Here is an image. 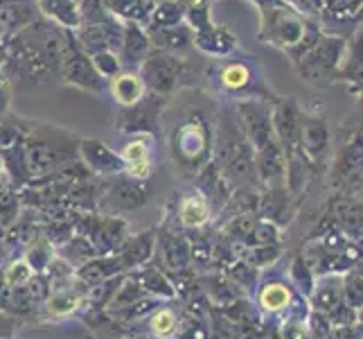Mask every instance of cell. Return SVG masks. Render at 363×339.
Returning a JSON list of instances; mask_svg holds the SVG:
<instances>
[{
  "label": "cell",
  "instance_id": "obj_1",
  "mask_svg": "<svg viewBox=\"0 0 363 339\" xmlns=\"http://www.w3.org/2000/svg\"><path fill=\"white\" fill-rule=\"evenodd\" d=\"M66 48V30L45 18L34 21L7 39L5 75L14 84H48L59 80L61 59Z\"/></svg>",
  "mask_w": 363,
  "mask_h": 339
},
{
  "label": "cell",
  "instance_id": "obj_2",
  "mask_svg": "<svg viewBox=\"0 0 363 339\" xmlns=\"http://www.w3.org/2000/svg\"><path fill=\"white\" fill-rule=\"evenodd\" d=\"M235 116L253 152V172L255 183L264 190H280L286 188V166L284 152L278 143L271 122V102L262 99H237L233 102Z\"/></svg>",
  "mask_w": 363,
  "mask_h": 339
},
{
  "label": "cell",
  "instance_id": "obj_3",
  "mask_svg": "<svg viewBox=\"0 0 363 339\" xmlns=\"http://www.w3.org/2000/svg\"><path fill=\"white\" fill-rule=\"evenodd\" d=\"M79 141L77 134L64 127L50 124L43 120L23 118V141L21 156L30 181L45 179L50 174L72 166L79 161Z\"/></svg>",
  "mask_w": 363,
  "mask_h": 339
},
{
  "label": "cell",
  "instance_id": "obj_4",
  "mask_svg": "<svg viewBox=\"0 0 363 339\" xmlns=\"http://www.w3.org/2000/svg\"><path fill=\"white\" fill-rule=\"evenodd\" d=\"M215 166L226 174V179L235 185L255 183L253 172V152L235 116V109L223 107L215 113V141H212V158Z\"/></svg>",
  "mask_w": 363,
  "mask_h": 339
},
{
  "label": "cell",
  "instance_id": "obj_5",
  "mask_svg": "<svg viewBox=\"0 0 363 339\" xmlns=\"http://www.w3.org/2000/svg\"><path fill=\"white\" fill-rule=\"evenodd\" d=\"M212 141H215V118L203 109H190L183 113L169 136V149L177 168L196 177L199 170L206 168L212 158Z\"/></svg>",
  "mask_w": 363,
  "mask_h": 339
},
{
  "label": "cell",
  "instance_id": "obj_6",
  "mask_svg": "<svg viewBox=\"0 0 363 339\" xmlns=\"http://www.w3.org/2000/svg\"><path fill=\"white\" fill-rule=\"evenodd\" d=\"M210 84L217 93L237 99H262V102H275V95L262 72V64L255 57L230 55L226 59H217V64L208 68Z\"/></svg>",
  "mask_w": 363,
  "mask_h": 339
},
{
  "label": "cell",
  "instance_id": "obj_7",
  "mask_svg": "<svg viewBox=\"0 0 363 339\" xmlns=\"http://www.w3.org/2000/svg\"><path fill=\"white\" fill-rule=\"evenodd\" d=\"M246 3H253L259 11L257 39L264 45L282 50L284 55L291 53L318 23L305 18L286 0H246Z\"/></svg>",
  "mask_w": 363,
  "mask_h": 339
},
{
  "label": "cell",
  "instance_id": "obj_8",
  "mask_svg": "<svg viewBox=\"0 0 363 339\" xmlns=\"http://www.w3.org/2000/svg\"><path fill=\"white\" fill-rule=\"evenodd\" d=\"M345 43L347 34H334L320 28L316 39L294 64L300 80L314 89H328L339 82V66L345 53Z\"/></svg>",
  "mask_w": 363,
  "mask_h": 339
},
{
  "label": "cell",
  "instance_id": "obj_9",
  "mask_svg": "<svg viewBox=\"0 0 363 339\" xmlns=\"http://www.w3.org/2000/svg\"><path fill=\"white\" fill-rule=\"evenodd\" d=\"M138 72H140V77L147 86V93L169 99L185 84L187 61L181 55L154 48L149 57L138 66Z\"/></svg>",
  "mask_w": 363,
  "mask_h": 339
},
{
  "label": "cell",
  "instance_id": "obj_10",
  "mask_svg": "<svg viewBox=\"0 0 363 339\" xmlns=\"http://www.w3.org/2000/svg\"><path fill=\"white\" fill-rule=\"evenodd\" d=\"M104 188L99 190L97 199V210L102 215L120 217L122 212H131L145 206L152 197V188L149 181H138L127 174H118V177L104 179Z\"/></svg>",
  "mask_w": 363,
  "mask_h": 339
},
{
  "label": "cell",
  "instance_id": "obj_11",
  "mask_svg": "<svg viewBox=\"0 0 363 339\" xmlns=\"http://www.w3.org/2000/svg\"><path fill=\"white\" fill-rule=\"evenodd\" d=\"M59 82H64L68 86H77L82 91H91L97 95L108 91V82L99 77V72L93 68L91 57L84 53V48L74 39L72 30H66V48H64V59H61Z\"/></svg>",
  "mask_w": 363,
  "mask_h": 339
},
{
  "label": "cell",
  "instance_id": "obj_12",
  "mask_svg": "<svg viewBox=\"0 0 363 339\" xmlns=\"http://www.w3.org/2000/svg\"><path fill=\"white\" fill-rule=\"evenodd\" d=\"M169 99L154 93H147L140 102L120 109L116 116V129L127 136H152L160 134V116Z\"/></svg>",
  "mask_w": 363,
  "mask_h": 339
},
{
  "label": "cell",
  "instance_id": "obj_13",
  "mask_svg": "<svg viewBox=\"0 0 363 339\" xmlns=\"http://www.w3.org/2000/svg\"><path fill=\"white\" fill-rule=\"evenodd\" d=\"M74 39L79 41L86 55L102 53V50H111V53H120L122 48V34H124V23L111 16L104 11L102 16L84 21L77 30H72Z\"/></svg>",
  "mask_w": 363,
  "mask_h": 339
},
{
  "label": "cell",
  "instance_id": "obj_14",
  "mask_svg": "<svg viewBox=\"0 0 363 339\" xmlns=\"http://www.w3.org/2000/svg\"><path fill=\"white\" fill-rule=\"evenodd\" d=\"M300 152L316 172H320L330 161L332 152V134L323 113L303 111V124H300Z\"/></svg>",
  "mask_w": 363,
  "mask_h": 339
},
{
  "label": "cell",
  "instance_id": "obj_15",
  "mask_svg": "<svg viewBox=\"0 0 363 339\" xmlns=\"http://www.w3.org/2000/svg\"><path fill=\"white\" fill-rule=\"evenodd\" d=\"M158 258L156 267H160L167 276L172 274L174 279H185L192 274V260H190V242L179 231H172L167 226H162L156 231V254Z\"/></svg>",
  "mask_w": 363,
  "mask_h": 339
},
{
  "label": "cell",
  "instance_id": "obj_16",
  "mask_svg": "<svg viewBox=\"0 0 363 339\" xmlns=\"http://www.w3.org/2000/svg\"><path fill=\"white\" fill-rule=\"evenodd\" d=\"M79 161L84 163V168L89 170L93 177L99 179H111L124 174V163L122 156L116 149H111L97 138H82L79 141Z\"/></svg>",
  "mask_w": 363,
  "mask_h": 339
},
{
  "label": "cell",
  "instance_id": "obj_17",
  "mask_svg": "<svg viewBox=\"0 0 363 339\" xmlns=\"http://www.w3.org/2000/svg\"><path fill=\"white\" fill-rule=\"evenodd\" d=\"M124 163V174L138 181H149L154 174V138L131 136V141L120 152Z\"/></svg>",
  "mask_w": 363,
  "mask_h": 339
},
{
  "label": "cell",
  "instance_id": "obj_18",
  "mask_svg": "<svg viewBox=\"0 0 363 339\" xmlns=\"http://www.w3.org/2000/svg\"><path fill=\"white\" fill-rule=\"evenodd\" d=\"M192 48L212 59H226L237 53V34L221 23H210L206 30L192 32Z\"/></svg>",
  "mask_w": 363,
  "mask_h": 339
},
{
  "label": "cell",
  "instance_id": "obj_19",
  "mask_svg": "<svg viewBox=\"0 0 363 339\" xmlns=\"http://www.w3.org/2000/svg\"><path fill=\"white\" fill-rule=\"evenodd\" d=\"M156 254V229H145L143 233L129 235L124 244L118 251V260L122 274H129L140 269L143 265H149Z\"/></svg>",
  "mask_w": 363,
  "mask_h": 339
},
{
  "label": "cell",
  "instance_id": "obj_20",
  "mask_svg": "<svg viewBox=\"0 0 363 339\" xmlns=\"http://www.w3.org/2000/svg\"><path fill=\"white\" fill-rule=\"evenodd\" d=\"M212 206L208 197L194 185L192 190L181 195L177 204V222L183 231H203L212 220Z\"/></svg>",
  "mask_w": 363,
  "mask_h": 339
},
{
  "label": "cell",
  "instance_id": "obj_21",
  "mask_svg": "<svg viewBox=\"0 0 363 339\" xmlns=\"http://www.w3.org/2000/svg\"><path fill=\"white\" fill-rule=\"evenodd\" d=\"M334 177H339L343 185H350L357 195L361 190V127L345 138L343 147L334 158Z\"/></svg>",
  "mask_w": 363,
  "mask_h": 339
},
{
  "label": "cell",
  "instance_id": "obj_22",
  "mask_svg": "<svg viewBox=\"0 0 363 339\" xmlns=\"http://www.w3.org/2000/svg\"><path fill=\"white\" fill-rule=\"evenodd\" d=\"M41 306H43V319L66 321L86 306V290H79V287L72 285L57 287V290H50Z\"/></svg>",
  "mask_w": 363,
  "mask_h": 339
},
{
  "label": "cell",
  "instance_id": "obj_23",
  "mask_svg": "<svg viewBox=\"0 0 363 339\" xmlns=\"http://www.w3.org/2000/svg\"><path fill=\"white\" fill-rule=\"evenodd\" d=\"M330 212L336 231H341L354 242L361 240V199L347 193H336L330 199Z\"/></svg>",
  "mask_w": 363,
  "mask_h": 339
},
{
  "label": "cell",
  "instance_id": "obj_24",
  "mask_svg": "<svg viewBox=\"0 0 363 339\" xmlns=\"http://www.w3.org/2000/svg\"><path fill=\"white\" fill-rule=\"evenodd\" d=\"M196 188L208 197L212 210L226 208V204L230 202V197L235 193V185L226 179V174H223L212 161L208 163L206 168L199 170V174H196Z\"/></svg>",
  "mask_w": 363,
  "mask_h": 339
},
{
  "label": "cell",
  "instance_id": "obj_25",
  "mask_svg": "<svg viewBox=\"0 0 363 339\" xmlns=\"http://www.w3.org/2000/svg\"><path fill=\"white\" fill-rule=\"evenodd\" d=\"M154 50L152 39H149L147 28L138 23H124V34H122V48H120V61L124 68H133L138 70V66L149 57V53Z\"/></svg>",
  "mask_w": 363,
  "mask_h": 339
},
{
  "label": "cell",
  "instance_id": "obj_26",
  "mask_svg": "<svg viewBox=\"0 0 363 339\" xmlns=\"http://www.w3.org/2000/svg\"><path fill=\"white\" fill-rule=\"evenodd\" d=\"M129 276L138 285H140V290L147 296H152L156 301L179 298V292H177V285H174V281L160 267L152 265V262H149V265H143L140 269H135V271H129Z\"/></svg>",
  "mask_w": 363,
  "mask_h": 339
},
{
  "label": "cell",
  "instance_id": "obj_27",
  "mask_svg": "<svg viewBox=\"0 0 363 339\" xmlns=\"http://www.w3.org/2000/svg\"><path fill=\"white\" fill-rule=\"evenodd\" d=\"M108 93L120 104V109H127L138 104L147 95V86L140 77V72L133 68H124L113 80H108Z\"/></svg>",
  "mask_w": 363,
  "mask_h": 339
},
{
  "label": "cell",
  "instance_id": "obj_28",
  "mask_svg": "<svg viewBox=\"0 0 363 339\" xmlns=\"http://www.w3.org/2000/svg\"><path fill=\"white\" fill-rule=\"evenodd\" d=\"M361 64H363V55H361V25L352 34H347V43H345V53L339 66V82H343L352 93H361Z\"/></svg>",
  "mask_w": 363,
  "mask_h": 339
},
{
  "label": "cell",
  "instance_id": "obj_29",
  "mask_svg": "<svg viewBox=\"0 0 363 339\" xmlns=\"http://www.w3.org/2000/svg\"><path fill=\"white\" fill-rule=\"evenodd\" d=\"M361 3L363 0H323L318 16L320 28L336 34L339 25L361 23Z\"/></svg>",
  "mask_w": 363,
  "mask_h": 339
},
{
  "label": "cell",
  "instance_id": "obj_30",
  "mask_svg": "<svg viewBox=\"0 0 363 339\" xmlns=\"http://www.w3.org/2000/svg\"><path fill=\"white\" fill-rule=\"evenodd\" d=\"M34 7L41 18L55 23L61 30H77L82 23L79 7L74 0H34Z\"/></svg>",
  "mask_w": 363,
  "mask_h": 339
},
{
  "label": "cell",
  "instance_id": "obj_31",
  "mask_svg": "<svg viewBox=\"0 0 363 339\" xmlns=\"http://www.w3.org/2000/svg\"><path fill=\"white\" fill-rule=\"evenodd\" d=\"M294 298H296V292L286 281L262 283L257 294H255L257 308L262 312H267V315H282V312L291 306Z\"/></svg>",
  "mask_w": 363,
  "mask_h": 339
},
{
  "label": "cell",
  "instance_id": "obj_32",
  "mask_svg": "<svg viewBox=\"0 0 363 339\" xmlns=\"http://www.w3.org/2000/svg\"><path fill=\"white\" fill-rule=\"evenodd\" d=\"M116 276H122V267L118 256H95L89 262H84L82 267L74 269V279H77L82 285L93 287L99 283H106Z\"/></svg>",
  "mask_w": 363,
  "mask_h": 339
},
{
  "label": "cell",
  "instance_id": "obj_33",
  "mask_svg": "<svg viewBox=\"0 0 363 339\" xmlns=\"http://www.w3.org/2000/svg\"><path fill=\"white\" fill-rule=\"evenodd\" d=\"M152 45L158 50H165V53L181 55L192 50V30L187 28L185 23L174 25V28H147Z\"/></svg>",
  "mask_w": 363,
  "mask_h": 339
},
{
  "label": "cell",
  "instance_id": "obj_34",
  "mask_svg": "<svg viewBox=\"0 0 363 339\" xmlns=\"http://www.w3.org/2000/svg\"><path fill=\"white\" fill-rule=\"evenodd\" d=\"M106 11L122 23L147 25L149 14L156 5V0H102Z\"/></svg>",
  "mask_w": 363,
  "mask_h": 339
},
{
  "label": "cell",
  "instance_id": "obj_35",
  "mask_svg": "<svg viewBox=\"0 0 363 339\" xmlns=\"http://www.w3.org/2000/svg\"><path fill=\"white\" fill-rule=\"evenodd\" d=\"M41 14L36 11L34 7V0L32 3H18V5H9L5 9H0V30L5 32V36L18 34L21 30H25L28 25H32L34 21H39Z\"/></svg>",
  "mask_w": 363,
  "mask_h": 339
},
{
  "label": "cell",
  "instance_id": "obj_36",
  "mask_svg": "<svg viewBox=\"0 0 363 339\" xmlns=\"http://www.w3.org/2000/svg\"><path fill=\"white\" fill-rule=\"evenodd\" d=\"M147 321V333L154 339H174L179 330L181 312H177L169 306H158L145 317Z\"/></svg>",
  "mask_w": 363,
  "mask_h": 339
},
{
  "label": "cell",
  "instance_id": "obj_37",
  "mask_svg": "<svg viewBox=\"0 0 363 339\" xmlns=\"http://www.w3.org/2000/svg\"><path fill=\"white\" fill-rule=\"evenodd\" d=\"M174 339H212L210 337V321L203 310H183L181 312V321H179V330Z\"/></svg>",
  "mask_w": 363,
  "mask_h": 339
},
{
  "label": "cell",
  "instance_id": "obj_38",
  "mask_svg": "<svg viewBox=\"0 0 363 339\" xmlns=\"http://www.w3.org/2000/svg\"><path fill=\"white\" fill-rule=\"evenodd\" d=\"M61 260H66L68 265L72 267V269H77V267H82L84 262H89L91 258H95L97 256V251L93 249V244L86 240L84 235H79V233H72L68 240L59 247V254H57Z\"/></svg>",
  "mask_w": 363,
  "mask_h": 339
},
{
  "label": "cell",
  "instance_id": "obj_39",
  "mask_svg": "<svg viewBox=\"0 0 363 339\" xmlns=\"http://www.w3.org/2000/svg\"><path fill=\"white\" fill-rule=\"evenodd\" d=\"M183 23V5L181 0H156L145 28H174Z\"/></svg>",
  "mask_w": 363,
  "mask_h": 339
},
{
  "label": "cell",
  "instance_id": "obj_40",
  "mask_svg": "<svg viewBox=\"0 0 363 339\" xmlns=\"http://www.w3.org/2000/svg\"><path fill=\"white\" fill-rule=\"evenodd\" d=\"M282 256V244H264V247H246L237 251V258L244 260L253 269H267L273 267L278 258Z\"/></svg>",
  "mask_w": 363,
  "mask_h": 339
},
{
  "label": "cell",
  "instance_id": "obj_41",
  "mask_svg": "<svg viewBox=\"0 0 363 339\" xmlns=\"http://www.w3.org/2000/svg\"><path fill=\"white\" fill-rule=\"evenodd\" d=\"M264 244H282V233H280V226L264 220V217H255L253 229H250L246 242L242 249L246 247H264Z\"/></svg>",
  "mask_w": 363,
  "mask_h": 339
},
{
  "label": "cell",
  "instance_id": "obj_42",
  "mask_svg": "<svg viewBox=\"0 0 363 339\" xmlns=\"http://www.w3.org/2000/svg\"><path fill=\"white\" fill-rule=\"evenodd\" d=\"M289 279H291L289 285L294 287V292L309 298L311 290H314V285H316V276H314V271H311V267L307 265V260L303 256H296V260L291 262Z\"/></svg>",
  "mask_w": 363,
  "mask_h": 339
},
{
  "label": "cell",
  "instance_id": "obj_43",
  "mask_svg": "<svg viewBox=\"0 0 363 339\" xmlns=\"http://www.w3.org/2000/svg\"><path fill=\"white\" fill-rule=\"evenodd\" d=\"M361 265H354L352 269H347L345 276L341 279L343 283V301L354 310H361L363 301V287H361Z\"/></svg>",
  "mask_w": 363,
  "mask_h": 339
},
{
  "label": "cell",
  "instance_id": "obj_44",
  "mask_svg": "<svg viewBox=\"0 0 363 339\" xmlns=\"http://www.w3.org/2000/svg\"><path fill=\"white\" fill-rule=\"evenodd\" d=\"M3 271H5V281H7V285L11 287V290H16V287H25L36 276L32 271V267L28 265V260H25L23 256L7 260V265L3 267Z\"/></svg>",
  "mask_w": 363,
  "mask_h": 339
},
{
  "label": "cell",
  "instance_id": "obj_45",
  "mask_svg": "<svg viewBox=\"0 0 363 339\" xmlns=\"http://www.w3.org/2000/svg\"><path fill=\"white\" fill-rule=\"evenodd\" d=\"M91 61H93V68L99 72V77L102 80H113L120 70H124L122 61H120V55L118 53H111V50H102V53H95V55H89Z\"/></svg>",
  "mask_w": 363,
  "mask_h": 339
},
{
  "label": "cell",
  "instance_id": "obj_46",
  "mask_svg": "<svg viewBox=\"0 0 363 339\" xmlns=\"http://www.w3.org/2000/svg\"><path fill=\"white\" fill-rule=\"evenodd\" d=\"M11 97H14V84L9 82L5 70H0V118L11 111Z\"/></svg>",
  "mask_w": 363,
  "mask_h": 339
},
{
  "label": "cell",
  "instance_id": "obj_47",
  "mask_svg": "<svg viewBox=\"0 0 363 339\" xmlns=\"http://www.w3.org/2000/svg\"><path fill=\"white\" fill-rule=\"evenodd\" d=\"M0 315H11V287L5 281L3 267H0Z\"/></svg>",
  "mask_w": 363,
  "mask_h": 339
},
{
  "label": "cell",
  "instance_id": "obj_48",
  "mask_svg": "<svg viewBox=\"0 0 363 339\" xmlns=\"http://www.w3.org/2000/svg\"><path fill=\"white\" fill-rule=\"evenodd\" d=\"M9 260V244L0 237V267H5Z\"/></svg>",
  "mask_w": 363,
  "mask_h": 339
},
{
  "label": "cell",
  "instance_id": "obj_49",
  "mask_svg": "<svg viewBox=\"0 0 363 339\" xmlns=\"http://www.w3.org/2000/svg\"><path fill=\"white\" fill-rule=\"evenodd\" d=\"M5 64H7V43L0 45V70L5 68Z\"/></svg>",
  "mask_w": 363,
  "mask_h": 339
},
{
  "label": "cell",
  "instance_id": "obj_50",
  "mask_svg": "<svg viewBox=\"0 0 363 339\" xmlns=\"http://www.w3.org/2000/svg\"><path fill=\"white\" fill-rule=\"evenodd\" d=\"M18 3H32V0H0V9H5L9 5H18Z\"/></svg>",
  "mask_w": 363,
  "mask_h": 339
},
{
  "label": "cell",
  "instance_id": "obj_51",
  "mask_svg": "<svg viewBox=\"0 0 363 339\" xmlns=\"http://www.w3.org/2000/svg\"><path fill=\"white\" fill-rule=\"evenodd\" d=\"M131 339H154V337H149V335H138V337H131Z\"/></svg>",
  "mask_w": 363,
  "mask_h": 339
},
{
  "label": "cell",
  "instance_id": "obj_52",
  "mask_svg": "<svg viewBox=\"0 0 363 339\" xmlns=\"http://www.w3.org/2000/svg\"><path fill=\"white\" fill-rule=\"evenodd\" d=\"M74 3H77V5H79V3H82V0H74Z\"/></svg>",
  "mask_w": 363,
  "mask_h": 339
},
{
  "label": "cell",
  "instance_id": "obj_53",
  "mask_svg": "<svg viewBox=\"0 0 363 339\" xmlns=\"http://www.w3.org/2000/svg\"><path fill=\"white\" fill-rule=\"evenodd\" d=\"M0 337H5V335H0Z\"/></svg>",
  "mask_w": 363,
  "mask_h": 339
}]
</instances>
